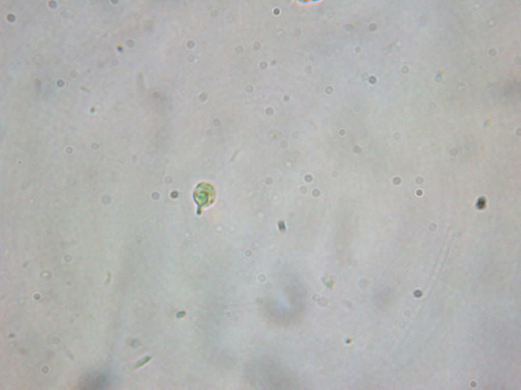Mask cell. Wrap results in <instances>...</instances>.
Wrapping results in <instances>:
<instances>
[{"label":"cell","instance_id":"1","mask_svg":"<svg viewBox=\"0 0 521 390\" xmlns=\"http://www.w3.org/2000/svg\"><path fill=\"white\" fill-rule=\"evenodd\" d=\"M110 385L109 376L101 371H94L86 374L79 383V388L82 389H103Z\"/></svg>","mask_w":521,"mask_h":390}]
</instances>
